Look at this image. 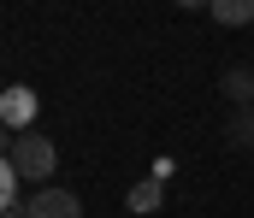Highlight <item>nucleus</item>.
Wrapping results in <instances>:
<instances>
[{
    "label": "nucleus",
    "instance_id": "nucleus-8",
    "mask_svg": "<svg viewBox=\"0 0 254 218\" xmlns=\"http://www.w3.org/2000/svg\"><path fill=\"white\" fill-rule=\"evenodd\" d=\"M6 207H18V165L12 159H0V213Z\"/></svg>",
    "mask_w": 254,
    "mask_h": 218
},
{
    "label": "nucleus",
    "instance_id": "nucleus-1",
    "mask_svg": "<svg viewBox=\"0 0 254 218\" xmlns=\"http://www.w3.org/2000/svg\"><path fill=\"white\" fill-rule=\"evenodd\" d=\"M6 159L18 165V177H24V183H42V189H48V177H54V165H60V147L48 142V136H36V130H30V136H18V142H12Z\"/></svg>",
    "mask_w": 254,
    "mask_h": 218
},
{
    "label": "nucleus",
    "instance_id": "nucleus-3",
    "mask_svg": "<svg viewBox=\"0 0 254 218\" xmlns=\"http://www.w3.org/2000/svg\"><path fill=\"white\" fill-rule=\"evenodd\" d=\"M24 207H30V218H83V201H77L71 189H54V183H48V189H36Z\"/></svg>",
    "mask_w": 254,
    "mask_h": 218
},
{
    "label": "nucleus",
    "instance_id": "nucleus-7",
    "mask_svg": "<svg viewBox=\"0 0 254 218\" xmlns=\"http://www.w3.org/2000/svg\"><path fill=\"white\" fill-rule=\"evenodd\" d=\"M231 142L237 147L254 142V106H237V112H231Z\"/></svg>",
    "mask_w": 254,
    "mask_h": 218
},
{
    "label": "nucleus",
    "instance_id": "nucleus-2",
    "mask_svg": "<svg viewBox=\"0 0 254 218\" xmlns=\"http://www.w3.org/2000/svg\"><path fill=\"white\" fill-rule=\"evenodd\" d=\"M0 124L12 136H30V124H36V88H6L0 94Z\"/></svg>",
    "mask_w": 254,
    "mask_h": 218
},
{
    "label": "nucleus",
    "instance_id": "nucleus-4",
    "mask_svg": "<svg viewBox=\"0 0 254 218\" xmlns=\"http://www.w3.org/2000/svg\"><path fill=\"white\" fill-rule=\"evenodd\" d=\"M125 207L136 218H148V213H160V207H166V183H160V177H142V183H136V189H130L125 195Z\"/></svg>",
    "mask_w": 254,
    "mask_h": 218
},
{
    "label": "nucleus",
    "instance_id": "nucleus-5",
    "mask_svg": "<svg viewBox=\"0 0 254 218\" xmlns=\"http://www.w3.org/2000/svg\"><path fill=\"white\" fill-rule=\"evenodd\" d=\"M207 12H213L225 30H243V24H254V0H213Z\"/></svg>",
    "mask_w": 254,
    "mask_h": 218
},
{
    "label": "nucleus",
    "instance_id": "nucleus-11",
    "mask_svg": "<svg viewBox=\"0 0 254 218\" xmlns=\"http://www.w3.org/2000/svg\"><path fill=\"white\" fill-rule=\"evenodd\" d=\"M178 6H184V12H201V6H213V0H178Z\"/></svg>",
    "mask_w": 254,
    "mask_h": 218
},
{
    "label": "nucleus",
    "instance_id": "nucleus-10",
    "mask_svg": "<svg viewBox=\"0 0 254 218\" xmlns=\"http://www.w3.org/2000/svg\"><path fill=\"white\" fill-rule=\"evenodd\" d=\"M0 218H30V207H24V201H18V207H6V213Z\"/></svg>",
    "mask_w": 254,
    "mask_h": 218
},
{
    "label": "nucleus",
    "instance_id": "nucleus-9",
    "mask_svg": "<svg viewBox=\"0 0 254 218\" xmlns=\"http://www.w3.org/2000/svg\"><path fill=\"white\" fill-rule=\"evenodd\" d=\"M12 142H18V136H12V130H6V124H0V159H6V153H12Z\"/></svg>",
    "mask_w": 254,
    "mask_h": 218
},
{
    "label": "nucleus",
    "instance_id": "nucleus-6",
    "mask_svg": "<svg viewBox=\"0 0 254 218\" xmlns=\"http://www.w3.org/2000/svg\"><path fill=\"white\" fill-rule=\"evenodd\" d=\"M225 100H237V106H254V71H225Z\"/></svg>",
    "mask_w": 254,
    "mask_h": 218
}]
</instances>
